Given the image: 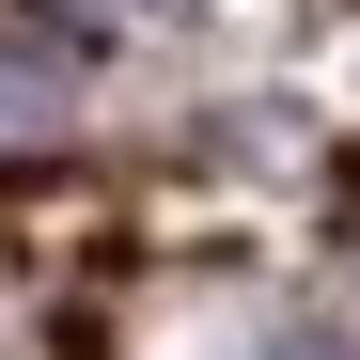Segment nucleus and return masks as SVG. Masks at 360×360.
<instances>
[{
  "instance_id": "nucleus-1",
  "label": "nucleus",
  "mask_w": 360,
  "mask_h": 360,
  "mask_svg": "<svg viewBox=\"0 0 360 360\" xmlns=\"http://www.w3.org/2000/svg\"><path fill=\"white\" fill-rule=\"evenodd\" d=\"M282 360H345V345H314V329H297V345H282Z\"/></svg>"
}]
</instances>
